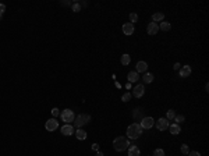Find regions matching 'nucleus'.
<instances>
[{
    "instance_id": "obj_25",
    "label": "nucleus",
    "mask_w": 209,
    "mask_h": 156,
    "mask_svg": "<svg viewBox=\"0 0 209 156\" xmlns=\"http://www.w3.org/2000/svg\"><path fill=\"white\" fill-rule=\"evenodd\" d=\"M131 98H133L131 92H125V94L121 96V100H123V102H130V100H131Z\"/></svg>"
},
{
    "instance_id": "obj_37",
    "label": "nucleus",
    "mask_w": 209,
    "mask_h": 156,
    "mask_svg": "<svg viewBox=\"0 0 209 156\" xmlns=\"http://www.w3.org/2000/svg\"><path fill=\"white\" fill-rule=\"evenodd\" d=\"M95 156H104V155L102 153V152H99V151H98V152H96V155H95Z\"/></svg>"
},
{
    "instance_id": "obj_18",
    "label": "nucleus",
    "mask_w": 209,
    "mask_h": 156,
    "mask_svg": "<svg viewBox=\"0 0 209 156\" xmlns=\"http://www.w3.org/2000/svg\"><path fill=\"white\" fill-rule=\"evenodd\" d=\"M75 137H77V139H80V141H84V139H86V133L84 131L82 128H78L75 133Z\"/></svg>"
},
{
    "instance_id": "obj_15",
    "label": "nucleus",
    "mask_w": 209,
    "mask_h": 156,
    "mask_svg": "<svg viewBox=\"0 0 209 156\" xmlns=\"http://www.w3.org/2000/svg\"><path fill=\"white\" fill-rule=\"evenodd\" d=\"M127 149H128V156H141V152L135 145H130Z\"/></svg>"
},
{
    "instance_id": "obj_12",
    "label": "nucleus",
    "mask_w": 209,
    "mask_h": 156,
    "mask_svg": "<svg viewBox=\"0 0 209 156\" xmlns=\"http://www.w3.org/2000/svg\"><path fill=\"white\" fill-rule=\"evenodd\" d=\"M190 74H191V67H190V66H181V67H180L178 75H180L181 78H187V77H190Z\"/></svg>"
},
{
    "instance_id": "obj_30",
    "label": "nucleus",
    "mask_w": 209,
    "mask_h": 156,
    "mask_svg": "<svg viewBox=\"0 0 209 156\" xmlns=\"http://www.w3.org/2000/svg\"><path fill=\"white\" fill-rule=\"evenodd\" d=\"M71 4H73V1H70V0H63L62 1V6H64V7H68Z\"/></svg>"
},
{
    "instance_id": "obj_32",
    "label": "nucleus",
    "mask_w": 209,
    "mask_h": 156,
    "mask_svg": "<svg viewBox=\"0 0 209 156\" xmlns=\"http://www.w3.org/2000/svg\"><path fill=\"white\" fill-rule=\"evenodd\" d=\"M188 156H201V153L197 151H191V152H188Z\"/></svg>"
},
{
    "instance_id": "obj_5",
    "label": "nucleus",
    "mask_w": 209,
    "mask_h": 156,
    "mask_svg": "<svg viewBox=\"0 0 209 156\" xmlns=\"http://www.w3.org/2000/svg\"><path fill=\"white\" fill-rule=\"evenodd\" d=\"M141 128L142 130H149V128H152L153 125H155V120H153V117H151V116H148V117H142L141 119Z\"/></svg>"
},
{
    "instance_id": "obj_11",
    "label": "nucleus",
    "mask_w": 209,
    "mask_h": 156,
    "mask_svg": "<svg viewBox=\"0 0 209 156\" xmlns=\"http://www.w3.org/2000/svg\"><path fill=\"white\" fill-rule=\"evenodd\" d=\"M146 32L149 35H156L157 32H159V25H157L156 22H149L148 27H146Z\"/></svg>"
},
{
    "instance_id": "obj_24",
    "label": "nucleus",
    "mask_w": 209,
    "mask_h": 156,
    "mask_svg": "<svg viewBox=\"0 0 209 156\" xmlns=\"http://www.w3.org/2000/svg\"><path fill=\"white\" fill-rule=\"evenodd\" d=\"M173 120L176 121V124H178V125H180V123H184V120H186V117H184V116H183V114H178V116L176 114V117H174Z\"/></svg>"
},
{
    "instance_id": "obj_27",
    "label": "nucleus",
    "mask_w": 209,
    "mask_h": 156,
    "mask_svg": "<svg viewBox=\"0 0 209 156\" xmlns=\"http://www.w3.org/2000/svg\"><path fill=\"white\" fill-rule=\"evenodd\" d=\"M180 151H181V153H183V155H188V152H190V148H188V145L183 144V145H181V148H180Z\"/></svg>"
},
{
    "instance_id": "obj_23",
    "label": "nucleus",
    "mask_w": 209,
    "mask_h": 156,
    "mask_svg": "<svg viewBox=\"0 0 209 156\" xmlns=\"http://www.w3.org/2000/svg\"><path fill=\"white\" fill-rule=\"evenodd\" d=\"M176 117V112L173 110V109H170V110H167L166 112V119L167 120H173Z\"/></svg>"
},
{
    "instance_id": "obj_17",
    "label": "nucleus",
    "mask_w": 209,
    "mask_h": 156,
    "mask_svg": "<svg viewBox=\"0 0 209 156\" xmlns=\"http://www.w3.org/2000/svg\"><path fill=\"white\" fill-rule=\"evenodd\" d=\"M165 20V14L163 13H160V11H157V13H155L153 15H152V22H160V21Z\"/></svg>"
},
{
    "instance_id": "obj_38",
    "label": "nucleus",
    "mask_w": 209,
    "mask_h": 156,
    "mask_svg": "<svg viewBox=\"0 0 209 156\" xmlns=\"http://www.w3.org/2000/svg\"><path fill=\"white\" fill-rule=\"evenodd\" d=\"M1 18H3V15H0V21H1Z\"/></svg>"
},
{
    "instance_id": "obj_33",
    "label": "nucleus",
    "mask_w": 209,
    "mask_h": 156,
    "mask_svg": "<svg viewBox=\"0 0 209 156\" xmlns=\"http://www.w3.org/2000/svg\"><path fill=\"white\" fill-rule=\"evenodd\" d=\"M180 67H181V64H180V63H174V66H173V68H174L176 71H178V70H180Z\"/></svg>"
},
{
    "instance_id": "obj_13",
    "label": "nucleus",
    "mask_w": 209,
    "mask_h": 156,
    "mask_svg": "<svg viewBox=\"0 0 209 156\" xmlns=\"http://www.w3.org/2000/svg\"><path fill=\"white\" fill-rule=\"evenodd\" d=\"M169 131H170L171 135H178V134L181 133V127L178 124H176V123H174V124H170L169 125Z\"/></svg>"
},
{
    "instance_id": "obj_1",
    "label": "nucleus",
    "mask_w": 209,
    "mask_h": 156,
    "mask_svg": "<svg viewBox=\"0 0 209 156\" xmlns=\"http://www.w3.org/2000/svg\"><path fill=\"white\" fill-rule=\"evenodd\" d=\"M142 134V128H141V125L138 124V123H133V124L128 125V128H127V137L130 138V139H137V138H139Z\"/></svg>"
},
{
    "instance_id": "obj_7",
    "label": "nucleus",
    "mask_w": 209,
    "mask_h": 156,
    "mask_svg": "<svg viewBox=\"0 0 209 156\" xmlns=\"http://www.w3.org/2000/svg\"><path fill=\"white\" fill-rule=\"evenodd\" d=\"M155 124H156V128L159 130V131H165V130L169 128L170 123H169V120H167L166 117H162V119H159V120H157Z\"/></svg>"
},
{
    "instance_id": "obj_28",
    "label": "nucleus",
    "mask_w": 209,
    "mask_h": 156,
    "mask_svg": "<svg viewBox=\"0 0 209 156\" xmlns=\"http://www.w3.org/2000/svg\"><path fill=\"white\" fill-rule=\"evenodd\" d=\"M153 156H166L165 155V151L163 149H155V152H153Z\"/></svg>"
},
{
    "instance_id": "obj_4",
    "label": "nucleus",
    "mask_w": 209,
    "mask_h": 156,
    "mask_svg": "<svg viewBox=\"0 0 209 156\" xmlns=\"http://www.w3.org/2000/svg\"><path fill=\"white\" fill-rule=\"evenodd\" d=\"M60 117H62L63 123L68 124V123H73L75 116H74V112L71 109H64L63 112H60Z\"/></svg>"
},
{
    "instance_id": "obj_39",
    "label": "nucleus",
    "mask_w": 209,
    "mask_h": 156,
    "mask_svg": "<svg viewBox=\"0 0 209 156\" xmlns=\"http://www.w3.org/2000/svg\"><path fill=\"white\" fill-rule=\"evenodd\" d=\"M184 156H188V155H184Z\"/></svg>"
},
{
    "instance_id": "obj_31",
    "label": "nucleus",
    "mask_w": 209,
    "mask_h": 156,
    "mask_svg": "<svg viewBox=\"0 0 209 156\" xmlns=\"http://www.w3.org/2000/svg\"><path fill=\"white\" fill-rule=\"evenodd\" d=\"M4 11H6V4L0 3V15H3V14H4Z\"/></svg>"
},
{
    "instance_id": "obj_3",
    "label": "nucleus",
    "mask_w": 209,
    "mask_h": 156,
    "mask_svg": "<svg viewBox=\"0 0 209 156\" xmlns=\"http://www.w3.org/2000/svg\"><path fill=\"white\" fill-rule=\"evenodd\" d=\"M74 127L78 130V128H81L82 125L85 124H88L89 121H91V116H88V114H78L75 119H74Z\"/></svg>"
},
{
    "instance_id": "obj_36",
    "label": "nucleus",
    "mask_w": 209,
    "mask_h": 156,
    "mask_svg": "<svg viewBox=\"0 0 209 156\" xmlns=\"http://www.w3.org/2000/svg\"><path fill=\"white\" fill-rule=\"evenodd\" d=\"M125 88H127V89H131V84H130V82H127V85H125Z\"/></svg>"
},
{
    "instance_id": "obj_16",
    "label": "nucleus",
    "mask_w": 209,
    "mask_h": 156,
    "mask_svg": "<svg viewBox=\"0 0 209 156\" xmlns=\"http://www.w3.org/2000/svg\"><path fill=\"white\" fill-rule=\"evenodd\" d=\"M146 68H148V64H146V62H138V63H137V73H144V74H145Z\"/></svg>"
},
{
    "instance_id": "obj_9",
    "label": "nucleus",
    "mask_w": 209,
    "mask_h": 156,
    "mask_svg": "<svg viewBox=\"0 0 209 156\" xmlns=\"http://www.w3.org/2000/svg\"><path fill=\"white\" fill-rule=\"evenodd\" d=\"M123 33L124 35H127V36H130V35H133L134 33V31H135V28H134V24H131V22H125V24H123Z\"/></svg>"
},
{
    "instance_id": "obj_19",
    "label": "nucleus",
    "mask_w": 209,
    "mask_h": 156,
    "mask_svg": "<svg viewBox=\"0 0 209 156\" xmlns=\"http://www.w3.org/2000/svg\"><path fill=\"white\" fill-rule=\"evenodd\" d=\"M130 62H131V56H130L128 53H124V54L120 57V63H121L123 66H128Z\"/></svg>"
},
{
    "instance_id": "obj_6",
    "label": "nucleus",
    "mask_w": 209,
    "mask_h": 156,
    "mask_svg": "<svg viewBox=\"0 0 209 156\" xmlns=\"http://www.w3.org/2000/svg\"><path fill=\"white\" fill-rule=\"evenodd\" d=\"M57 127H59V123H57V120L56 119H49L46 123H45V128H46V131H56L57 130Z\"/></svg>"
},
{
    "instance_id": "obj_14",
    "label": "nucleus",
    "mask_w": 209,
    "mask_h": 156,
    "mask_svg": "<svg viewBox=\"0 0 209 156\" xmlns=\"http://www.w3.org/2000/svg\"><path fill=\"white\" fill-rule=\"evenodd\" d=\"M127 80H128V82L133 84V82H137L138 80H139V75L137 71H130L128 75H127Z\"/></svg>"
},
{
    "instance_id": "obj_34",
    "label": "nucleus",
    "mask_w": 209,
    "mask_h": 156,
    "mask_svg": "<svg viewBox=\"0 0 209 156\" xmlns=\"http://www.w3.org/2000/svg\"><path fill=\"white\" fill-rule=\"evenodd\" d=\"M92 149H94V151H99V145H98V144H94V145H92Z\"/></svg>"
},
{
    "instance_id": "obj_21",
    "label": "nucleus",
    "mask_w": 209,
    "mask_h": 156,
    "mask_svg": "<svg viewBox=\"0 0 209 156\" xmlns=\"http://www.w3.org/2000/svg\"><path fill=\"white\" fill-rule=\"evenodd\" d=\"M142 81H144V84H151L152 81H153V74L145 73L144 74V77H142Z\"/></svg>"
},
{
    "instance_id": "obj_29",
    "label": "nucleus",
    "mask_w": 209,
    "mask_h": 156,
    "mask_svg": "<svg viewBox=\"0 0 209 156\" xmlns=\"http://www.w3.org/2000/svg\"><path fill=\"white\" fill-rule=\"evenodd\" d=\"M50 113H52L53 119H56V117H57V116L60 114V110H59V109H57V107H53V109H52V112H50Z\"/></svg>"
},
{
    "instance_id": "obj_20",
    "label": "nucleus",
    "mask_w": 209,
    "mask_h": 156,
    "mask_svg": "<svg viewBox=\"0 0 209 156\" xmlns=\"http://www.w3.org/2000/svg\"><path fill=\"white\" fill-rule=\"evenodd\" d=\"M159 29H162V31H170L171 29V25H170V22H167V21H162L160 22V25H159Z\"/></svg>"
},
{
    "instance_id": "obj_35",
    "label": "nucleus",
    "mask_w": 209,
    "mask_h": 156,
    "mask_svg": "<svg viewBox=\"0 0 209 156\" xmlns=\"http://www.w3.org/2000/svg\"><path fill=\"white\" fill-rule=\"evenodd\" d=\"M80 4H81V7H86V6H88V3H86V1H81Z\"/></svg>"
},
{
    "instance_id": "obj_2",
    "label": "nucleus",
    "mask_w": 209,
    "mask_h": 156,
    "mask_svg": "<svg viewBox=\"0 0 209 156\" xmlns=\"http://www.w3.org/2000/svg\"><path fill=\"white\" fill-rule=\"evenodd\" d=\"M128 146H130V142H128V139L124 138V137H117V138H115V141H113V148H115V151H117V152H123Z\"/></svg>"
},
{
    "instance_id": "obj_8",
    "label": "nucleus",
    "mask_w": 209,
    "mask_h": 156,
    "mask_svg": "<svg viewBox=\"0 0 209 156\" xmlns=\"http://www.w3.org/2000/svg\"><path fill=\"white\" fill-rule=\"evenodd\" d=\"M145 94V85L144 84H138L134 86V92L131 95H134V98H142Z\"/></svg>"
},
{
    "instance_id": "obj_10",
    "label": "nucleus",
    "mask_w": 209,
    "mask_h": 156,
    "mask_svg": "<svg viewBox=\"0 0 209 156\" xmlns=\"http://www.w3.org/2000/svg\"><path fill=\"white\" fill-rule=\"evenodd\" d=\"M62 134L63 135H66V137H70V135H73L74 133H75V130H74V127L73 125H70V124H64L62 127Z\"/></svg>"
},
{
    "instance_id": "obj_26",
    "label": "nucleus",
    "mask_w": 209,
    "mask_h": 156,
    "mask_svg": "<svg viewBox=\"0 0 209 156\" xmlns=\"http://www.w3.org/2000/svg\"><path fill=\"white\" fill-rule=\"evenodd\" d=\"M137 21H138V14L137 13H130V22L135 24Z\"/></svg>"
},
{
    "instance_id": "obj_22",
    "label": "nucleus",
    "mask_w": 209,
    "mask_h": 156,
    "mask_svg": "<svg viewBox=\"0 0 209 156\" xmlns=\"http://www.w3.org/2000/svg\"><path fill=\"white\" fill-rule=\"evenodd\" d=\"M71 9H73L74 13H80L82 7H81V4H80L78 1H75V3H73V4H71Z\"/></svg>"
}]
</instances>
